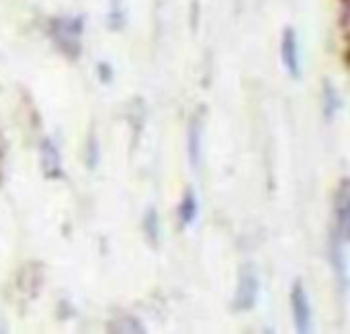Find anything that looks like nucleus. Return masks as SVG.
<instances>
[{
  "mask_svg": "<svg viewBox=\"0 0 350 334\" xmlns=\"http://www.w3.org/2000/svg\"><path fill=\"white\" fill-rule=\"evenodd\" d=\"M41 162H43V168L49 177H59L62 160H59L57 146L51 140H43V144H41Z\"/></svg>",
  "mask_w": 350,
  "mask_h": 334,
  "instance_id": "nucleus-7",
  "label": "nucleus"
},
{
  "mask_svg": "<svg viewBox=\"0 0 350 334\" xmlns=\"http://www.w3.org/2000/svg\"><path fill=\"white\" fill-rule=\"evenodd\" d=\"M146 232H148V236H150L152 240H156L158 234H160L156 209H148V214H146Z\"/></svg>",
  "mask_w": 350,
  "mask_h": 334,
  "instance_id": "nucleus-9",
  "label": "nucleus"
},
{
  "mask_svg": "<svg viewBox=\"0 0 350 334\" xmlns=\"http://www.w3.org/2000/svg\"><path fill=\"white\" fill-rule=\"evenodd\" d=\"M203 125L201 119L195 117L191 127H189V138H187V146H189V160L193 164V168L197 170L201 166V154H203Z\"/></svg>",
  "mask_w": 350,
  "mask_h": 334,
  "instance_id": "nucleus-6",
  "label": "nucleus"
},
{
  "mask_svg": "<svg viewBox=\"0 0 350 334\" xmlns=\"http://www.w3.org/2000/svg\"><path fill=\"white\" fill-rule=\"evenodd\" d=\"M334 222H336V236L342 240H349V224H350V193L349 183L342 181L336 197H334Z\"/></svg>",
  "mask_w": 350,
  "mask_h": 334,
  "instance_id": "nucleus-4",
  "label": "nucleus"
},
{
  "mask_svg": "<svg viewBox=\"0 0 350 334\" xmlns=\"http://www.w3.org/2000/svg\"><path fill=\"white\" fill-rule=\"evenodd\" d=\"M260 292V279L252 265H246L240 271L238 290H236V308L238 310H252Z\"/></svg>",
  "mask_w": 350,
  "mask_h": 334,
  "instance_id": "nucleus-2",
  "label": "nucleus"
},
{
  "mask_svg": "<svg viewBox=\"0 0 350 334\" xmlns=\"http://www.w3.org/2000/svg\"><path fill=\"white\" fill-rule=\"evenodd\" d=\"M326 109H328V117H332V113L338 109V97H336V90L328 84L326 86Z\"/></svg>",
  "mask_w": 350,
  "mask_h": 334,
  "instance_id": "nucleus-10",
  "label": "nucleus"
},
{
  "mask_svg": "<svg viewBox=\"0 0 350 334\" xmlns=\"http://www.w3.org/2000/svg\"><path fill=\"white\" fill-rule=\"evenodd\" d=\"M53 37L66 53L76 55L82 45V18L66 16L53 21Z\"/></svg>",
  "mask_w": 350,
  "mask_h": 334,
  "instance_id": "nucleus-1",
  "label": "nucleus"
},
{
  "mask_svg": "<svg viewBox=\"0 0 350 334\" xmlns=\"http://www.w3.org/2000/svg\"><path fill=\"white\" fill-rule=\"evenodd\" d=\"M291 310H293V322L297 333H312V304L301 281H297L291 290Z\"/></svg>",
  "mask_w": 350,
  "mask_h": 334,
  "instance_id": "nucleus-3",
  "label": "nucleus"
},
{
  "mask_svg": "<svg viewBox=\"0 0 350 334\" xmlns=\"http://www.w3.org/2000/svg\"><path fill=\"white\" fill-rule=\"evenodd\" d=\"M197 211H199V203H197V197L193 191H187L185 197H183V203H180V209H178V216H180V222L185 226H191L197 218Z\"/></svg>",
  "mask_w": 350,
  "mask_h": 334,
  "instance_id": "nucleus-8",
  "label": "nucleus"
},
{
  "mask_svg": "<svg viewBox=\"0 0 350 334\" xmlns=\"http://www.w3.org/2000/svg\"><path fill=\"white\" fill-rule=\"evenodd\" d=\"M281 53H283V64L287 72L293 78H299L301 74V57H299V43H297V33L293 29H287L283 33L281 41Z\"/></svg>",
  "mask_w": 350,
  "mask_h": 334,
  "instance_id": "nucleus-5",
  "label": "nucleus"
}]
</instances>
